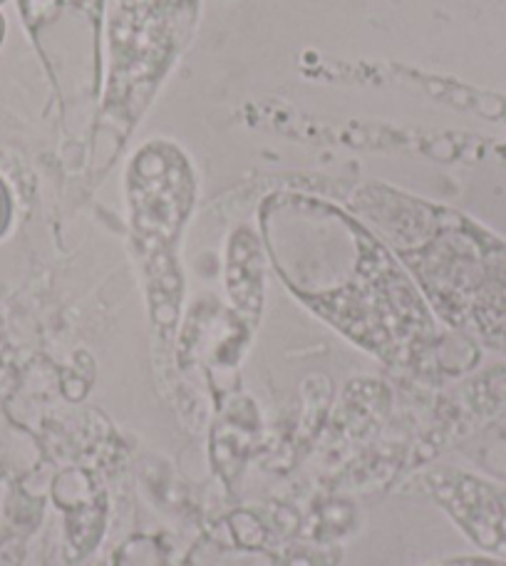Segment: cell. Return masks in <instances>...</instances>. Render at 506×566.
<instances>
[{"label": "cell", "mask_w": 506, "mask_h": 566, "mask_svg": "<svg viewBox=\"0 0 506 566\" xmlns=\"http://www.w3.org/2000/svg\"><path fill=\"white\" fill-rule=\"evenodd\" d=\"M447 566H506V562L494 557H460L452 559Z\"/></svg>", "instance_id": "7"}, {"label": "cell", "mask_w": 506, "mask_h": 566, "mask_svg": "<svg viewBox=\"0 0 506 566\" xmlns=\"http://www.w3.org/2000/svg\"><path fill=\"white\" fill-rule=\"evenodd\" d=\"M60 103V123L75 149H89L105 83L107 0H18Z\"/></svg>", "instance_id": "4"}, {"label": "cell", "mask_w": 506, "mask_h": 566, "mask_svg": "<svg viewBox=\"0 0 506 566\" xmlns=\"http://www.w3.org/2000/svg\"><path fill=\"white\" fill-rule=\"evenodd\" d=\"M3 38H6V18L0 15V45H3Z\"/></svg>", "instance_id": "8"}, {"label": "cell", "mask_w": 506, "mask_h": 566, "mask_svg": "<svg viewBox=\"0 0 506 566\" xmlns=\"http://www.w3.org/2000/svg\"><path fill=\"white\" fill-rule=\"evenodd\" d=\"M348 207L390 247L444 326L506 353V241L462 211L368 181Z\"/></svg>", "instance_id": "2"}, {"label": "cell", "mask_w": 506, "mask_h": 566, "mask_svg": "<svg viewBox=\"0 0 506 566\" xmlns=\"http://www.w3.org/2000/svg\"><path fill=\"white\" fill-rule=\"evenodd\" d=\"M201 0H107V77L89 139L105 175L194 38Z\"/></svg>", "instance_id": "3"}, {"label": "cell", "mask_w": 506, "mask_h": 566, "mask_svg": "<svg viewBox=\"0 0 506 566\" xmlns=\"http://www.w3.org/2000/svg\"><path fill=\"white\" fill-rule=\"evenodd\" d=\"M259 221L283 286L358 348L420 380L474 366V343L442 326L408 269L352 211L276 191L261 201Z\"/></svg>", "instance_id": "1"}, {"label": "cell", "mask_w": 506, "mask_h": 566, "mask_svg": "<svg viewBox=\"0 0 506 566\" xmlns=\"http://www.w3.org/2000/svg\"><path fill=\"white\" fill-rule=\"evenodd\" d=\"M420 482L464 537L506 562V488L460 468H432Z\"/></svg>", "instance_id": "5"}, {"label": "cell", "mask_w": 506, "mask_h": 566, "mask_svg": "<svg viewBox=\"0 0 506 566\" xmlns=\"http://www.w3.org/2000/svg\"><path fill=\"white\" fill-rule=\"evenodd\" d=\"M6 3V0H0V6H3Z\"/></svg>", "instance_id": "9"}, {"label": "cell", "mask_w": 506, "mask_h": 566, "mask_svg": "<svg viewBox=\"0 0 506 566\" xmlns=\"http://www.w3.org/2000/svg\"><path fill=\"white\" fill-rule=\"evenodd\" d=\"M10 224H13V195L3 179H0V239L8 234Z\"/></svg>", "instance_id": "6"}]
</instances>
